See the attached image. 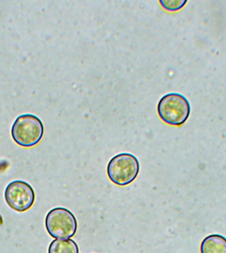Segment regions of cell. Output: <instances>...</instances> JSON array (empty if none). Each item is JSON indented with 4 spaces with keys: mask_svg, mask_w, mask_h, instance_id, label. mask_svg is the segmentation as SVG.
I'll return each mask as SVG.
<instances>
[{
    "mask_svg": "<svg viewBox=\"0 0 226 253\" xmlns=\"http://www.w3.org/2000/svg\"><path fill=\"white\" fill-rule=\"evenodd\" d=\"M157 110L161 120L166 124L180 126L189 118L190 105L183 95L176 92L169 93L159 101Z\"/></svg>",
    "mask_w": 226,
    "mask_h": 253,
    "instance_id": "1",
    "label": "cell"
},
{
    "mask_svg": "<svg viewBox=\"0 0 226 253\" xmlns=\"http://www.w3.org/2000/svg\"><path fill=\"white\" fill-rule=\"evenodd\" d=\"M45 128L42 121L33 114L17 117L11 127V136L18 145L31 148L39 144L43 137Z\"/></svg>",
    "mask_w": 226,
    "mask_h": 253,
    "instance_id": "2",
    "label": "cell"
},
{
    "mask_svg": "<svg viewBox=\"0 0 226 253\" xmlns=\"http://www.w3.org/2000/svg\"><path fill=\"white\" fill-rule=\"evenodd\" d=\"M140 168V162L136 156L124 152L111 158L107 165V175L112 183L124 187L136 179Z\"/></svg>",
    "mask_w": 226,
    "mask_h": 253,
    "instance_id": "3",
    "label": "cell"
},
{
    "mask_svg": "<svg viewBox=\"0 0 226 253\" xmlns=\"http://www.w3.org/2000/svg\"><path fill=\"white\" fill-rule=\"evenodd\" d=\"M47 232L55 239H69L74 236L77 229L76 217L70 211L62 207L55 208L45 219Z\"/></svg>",
    "mask_w": 226,
    "mask_h": 253,
    "instance_id": "4",
    "label": "cell"
},
{
    "mask_svg": "<svg viewBox=\"0 0 226 253\" xmlns=\"http://www.w3.org/2000/svg\"><path fill=\"white\" fill-rule=\"evenodd\" d=\"M5 199L14 211L23 212L31 209L35 203V191L27 182L16 180L8 184L6 187Z\"/></svg>",
    "mask_w": 226,
    "mask_h": 253,
    "instance_id": "5",
    "label": "cell"
},
{
    "mask_svg": "<svg viewBox=\"0 0 226 253\" xmlns=\"http://www.w3.org/2000/svg\"><path fill=\"white\" fill-rule=\"evenodd\" d=\"M200 253H226V237L219 234L208 235L202 241Z\"/></svg>",
    "mask_w": 226,
    "mask_h": 253,
    "instance_id": "6",
    "label": "cell"
},
{
    "mask_svg": "<svg viewBox=\"0 0 226 253\" xmlns=\"http://www.w3.org/2000/svg\"><path fill=\"white\" fill-rule=\"evenodd\" d=\"M49 253H79V247L72 239H57L50 244Z\"/></svg>",
    "mask_w": 226,
    "mask_h": 253,
    "instance_id": "7",
    "label": "cell"
},
{
    "mask_svg": "<svg viewBox=\"0 0 226 253\" xmlns=\"http://www.w3.org/2000/svg\"><path fill=\"white\" fill-rule=\"evenodd\" d=\"M186 2L184 0H160V3L166 11L174 12L181 9Z\"/></svg>",
    "mask_w": 226,
    "mask_h": 253,
    "instance_id": "8",
    "label": "cell"
}]
</instances>
